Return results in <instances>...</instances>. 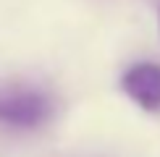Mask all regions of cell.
<instances>
[{"mask_svg": "<svg viewBox=\"0 0 160 157\" xmlns=\"http://www.w3.org/2000/svg\"><path fill=\"white\" fill-rule=\"evenodd\" d=\"M55 113V100L50 92L24 81H11L0 87V126L29 131L39 128Z\"/></svg>", "mask_w": 160, "mask_h": 157, "instance_id": "6da1fadb", "label": "cell"}, {"mask_svg": "<svg viewBox=\"0 0 160 157\" xmlns=\"http://www.w3.org/2000/svg\"><path fill=\"white\" fill-rule=\"evenodd\" d=\"M121 89L142 110L158 113L160 110V63L142 60L129 65L121 76Z\"/></svg>", "mask_w": 160, "mask_h": 157, "instance_id": "7a4b0ae2", "label": "cell"}, {"mask_svg": "<svg viewBox=\"0 0 160 157\" xmlns=\"http://www.w3.org/2000/svg\"><path fill=\"white\" fill-rule=\"evenodd\" d=\"M158 26H160V8H158Z\"/></svg>", "mask_w": 160, "mask_h": 157, "instance_id": "3957f363", "label": "cell"}]
</instances>
